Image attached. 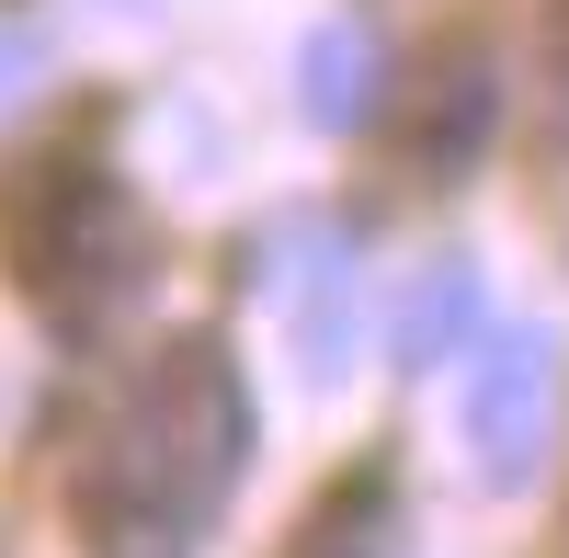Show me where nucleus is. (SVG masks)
Wrapping results in <instances>:
<instances>
[{"instance_id":"obj_9","label":"nucleus","mask_w":569,"mask_h":558,"mask_svg":"<svg viewBox=\"0 0 569 558\" xmlns=\"http://www.w3.org/2000/svg\"><path fill=\"white\" fill-rule=\"evenodd\" d=\"M23 80H34V58H23V46H12V34H0V114H12V103H23Z\"/></svg>"},{"instance_id":"obj_5","label":"nucleus","mask_w":569,"mask_h":558,"mask_svg":"<svg viewBox=\"0 0 569 558\" xmlns=\"http://www.w3.org/2000/svg\"><path fill=\"white\" fill-rule=\"evenodd\" d=\"M467 342H479V262H421L410 286L388 297V353L421 377V365H445Z\"/></svg>"},{"instance_id":"obj_7","label":"nucleus","mask_w":569,"mask_h":558,"mask_svg":"<svg viewBox=\"0 0 569 558\" xmlns=\"http://www.w3.org/2000/svg\"><path fill=\"white\" fill-rule=\"evenodd\" d=\"M388 525H399V490L376 479V468H353L342 490L308 501V525H297L284 558H388Z\"/></svg>"},{"instance_id":"obj_2","label":"nucleus","mask_w":569,"mask_h":558,"mask_svg":"<svg viewBox=\"0 0 569 558\" xmlns=\"http://www.w3.org/2000/svg\"><path fill=\"white\" fill-rule=\"evenodd\" d=\"M0 240H12V273L46 319H103L149 286V240H137V206L114 195L91 160H46L12 182V206H0Z\"/></svg>"},{"instance_id":"obj_4","label":"nucleus","mask_w":569,"mask_h":558,"mask_svg":"<svg viewBox=\"0 0 569 558\" xmlns=\"http://www.w3.org/2000/svg\"><path fill=\"white\" fill-rule=\"evenodd\" d=\"M490 126H501V80H490V46H433L421 58V80H410V103H399V149L433 171V182H456L467 160L490 149Z\"/></svg>"},{"instance_id":"obj_3","label":"nucleus","mask_w":569,"mask_h":558,"mask_svg":"<svg viewBox=\"0 0 569 558\" xmlns=\"http://www.w3.org/2000/svg\"><path fill=\"white\" fill-rule=\"evenodd\" d=\"M547 445H558V342L525 319V331L479 342V377H467V468L490 490H536Z\"/></svg>"},{"instance_id":"obj_8","label":"nucleus","mask_w":569,"mask_h":558,"mask_svg":"<svg viewBox=\"0 0 569 558\" xmlns=\"http://www.w3.org/2000/svg\"><path fill=\"white\" fill-rule=\"evenodd\" d=\"M284 308H297L308 377H342V365H353V262H342V240L308 251V286H284Z\"/></svg>"},{"instance_id":"obj_1","label":"nucleus","mask_w":569,"mask_h":558,"mask_svg":"<svg viewBox=\"0 0 569 558\" xmlns=\"http://www.w3.org/2000/svg\"><path fill=\"white\" fill-rule=\"evenodd\" d=\"M251 468V388L217 331H182L149 353L137 399L114 410L103 456L80 468V536L91 558H194L206 514Z\"/></svg>"},{"instance_id":"obj_6","label":"nucleus","mask_w":569,"mask_h":558,"mask_svg":"<svg viewBox=\"0 0 569 558\" xmlns=\"http://www.w3.org/2000/svg\"><path fill=\"white\" fill-rule=\"evenodd\" d=\"M297 103H308V126H365L376 114V34L365 23H319L308 46H297Z\"/></svg>"}]
</instances>
